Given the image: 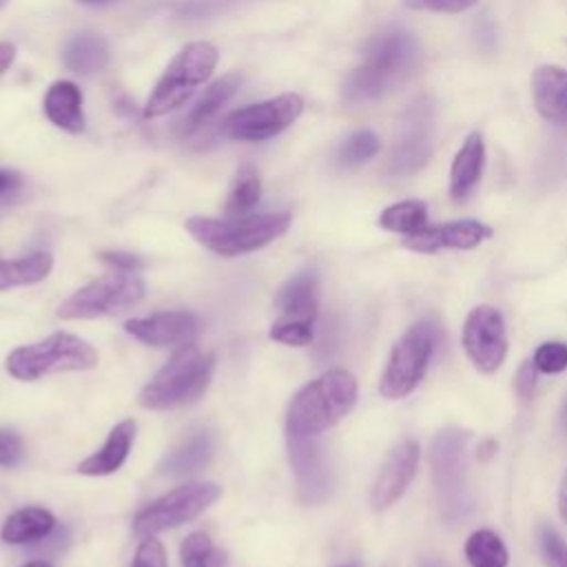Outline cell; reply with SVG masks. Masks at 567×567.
<instances>
[{
	"label": "cell",
	"mask_w": 567,
	"mask_h": 567,
	"mask_svg": "<svg viewBox=\"0 0 567 567\" xmlns=\"http://www.w3.org/2000/svg\"><path fill=\"white\" fill-rule=\"evenodd\" d=\"M419 64V44L403 29H385L368 40L363 62L346 78L343 97L348 102H370L383 97L403 82Z\"/></svg>",
	"instance_id": "obj_1"
},
{
	"label": "cell",
	"mask_w": 567,
	"mask_h": 567,
	"mask_svg": "<svg viewBox=\"0 0 567 567\" xmlns=\"http://www.w3.org/2000/svg\"><path fill=\"white\" fill-rule=\"evenodd\" d=\"M359 385L348 370H328L306 383L290 401L286 434L317 436L337 425L357 403Z\"/></svg>",
	"instance_id": "obj_2"
},
{
	"label": "cell",
	"mask_w": 567,
	"mask_h": 567,
	"mask_svg": "<svg viewBox=\"0 0 567 567\" xmlns=\"http://www.w3.org/2000/svg\"><path fill=\"white\" fill-rule=\"evenodd\" d=\"M188 235L221 257H237L264 248L279 239L288 226V213H261V215H237V217H188Z\"/></svg>",
	"instance_id": "obj_3"
},
{
	"label": "cell",
	"mask_w": 567,
	"mask_h": 567,
	"mask_svg": "<svg viewBox=\"0 0 567 567\" xmlns=\"http://www.w3.org/2000/svg\"><path fill=\"white\" fill-rule=\"evenodd\" d=\"M215 354L199 350L193 341L179 346L168 363L144 385L140 405L146 410H168L195 401L210 383Z\"/></svg>",
	"instance_id": "obj_4"
},
{
	"label": "cell",
	"mask_w": 567,
	"mask_h": 567,
	"mask_svg": "<svg viewBox=\"0 0 567 567\" xmlns=\"http://www.w3.org/2000/svg\"><path fill=\"white\" fill-rule=\"evenodd\" d=\"M467 441L470 434L458 427L441 430L430 443V467L439 509L445 520L454 523L472 512L467 487Z\"/></svg>",
	"instance_id": "obj_5"
},
{
	"label": "cell",
	"mask_w": 567,
	"mask_h": 567,
	"mask_svg": "<svg viewBox=\"0 0 567 567\" xmlns=\"http://www.w3.org/2000/svg\"><path fill=\"white\" fill-rule=\"evenodd\" d=\"M217 58L219 55L215 44L206 40H195L182 47V51L171 60V64L153 86L144 104V117L153 120L179 109L193 95V91L213 75Z\"/></svg>",
	"instance_id": "obj_6"
},
{
	"label": "cell",
	"mask_w": 567,
	"mask_h": 567,
	"mask_svg": "<svg viewBox=\"0 0 567 567\" xmlns=\"http://www.w3.org/2000/svg\"><path fill=\"white\" fill-rule=\"evenodd\" d=\"M97 350L71 332H53L42 341L20 346L7 357V372L20 381H35L51 372L91 370L97 365Z\"/></svg>",
	"instance_id": "obj_7"
},
{
	"label": "cell",
	"mask_w": 567,
	"mask_h": 567,
	"mask_svg": "<svg viewBox=\"0 0 567 567\" xmlns=\"http://www.w3.org/2000/svg\"><path fill=\"white\" fill-rule=\"evenodd\" d=\"M439 341V323L434 319H421L396 341L388 365L381 374L379 392L385 399L408 396L425 374L430 357Z\"/></svg>",
	"instance_id": "obj_8"
},
{
	"label": "cell",
	"mask_w": 567,
	"mask_h": 567,
	"mask_svg": "<svg viewBox=\"0 0 567 567\" xmlns=\"http://www.w3.org/2000/svg\"><path fill=\"white\" fill-rule=\"evenodd\" d=\"M219 494L221 487L217 483L199 481L179 485L148 503L144 509H140L133 518V532L135 536L146 538L171 527L184 525L197 518L206 507H210L219 498Z\"/></svg>",
	"instance_id": "obj_9"
},
{
	"label": "cell",
	"mask_w": 567,
	"mask_h": 567,
	"mask_svg": "<svg viewBox=\"0 0 567 567\" xmlns=\"http://www.w3.org/2000/svg\"><path fill=\"white\" fill-rule=\"evenodd\" d=\"M144 297V281L135 272H120L100 277L58 306L60 319H95L122 312Z\"/></svg>",
	"instance_id": "obj_10"
},
{
	"label": "cell",
	"mask_w": 567,
	"mask_h": 567,
	"mask_svg": "<svg viewBox=\"0 0 567 567\" xmlns=\"http://www.w3.org/2000/svg\"><path fill=\"white\" fill-rule=\"evenodd\" d=\"M303 111V100L297 93H284L259 104H248L233 111L221 122V133L237 142H264L286 131Z\"/></svg>",
	"instance_id": "obj_11"
},
{
	"label": "cell",
	"mask_w": 567,
	"mask_h": 567,
	"mask_svg": "<svg viewBox=\"0 0 567 567\" xmlns=\"http://www.w3.org/2000/svg\"><path fill=\"white\" fill-rule=\"evenodd\" d=\"M434 148V113L425 97L412 102L401 120V131L392 148L388 171L405 175L419 171Z\"/></svg>",
	"instance_id": "obj_12"
},
{
	"label": "cell",
	"mask_w": 567,
	"mask_h": 567,
	"mask_svg": "<svg viewBox=\"0 0 567 567\" xmlns=\"http://www.w3.org/2000/svg\"><path fill=\"white\" fill-rule=\"evenodd\" d=\"M463 346L481 372L501 368L507 354V332L503 315L492 306H476L463 326Z\"/></svg>",
	"instance_id": "obj_13"
},
{
	"label": "cell",
	"mask_w": 567,
	"mask_h": 567,
	"mask_svg": "<svg viewBox=\"0 0 567 567\" xmlns=\"http://www.w3.org/2000/svg\"><path fill=\"white\" fill-rule=\"evenodd\" d=\"M288 458L295 474L299 503H323L332 492V474L317 436L288 434Z\"/></svg>",
	"instance_id": "obj_14"
},
{
	"label": "cell",
	"mask_w": 567,
	"mask_h": 567,
	"mask_svg": "<svg viewBox=\"0 0 567 567\" xmlns=\"http://www.w3.org/2000/svg\"><path fill=\"white\" fill-rule=\"evenodd\" d=\"M419 458H421V447L412 439L401 441L388 452L370 492V505L377 512L394 505L403 496V492L408 489L410 481L416 474Z\"/></svg>",
	"instance_id": "obj_15"
},
{
	"label": "cell",
	"mask_w": 567,
	"mask_h": 567,
	"mask_svg": "<svg viewBox=\"0 0 567 567\" xmlns=\"http://www.w3.org/2000/svg\"><path fill=\"white\" fill-rule=\"evenodd\" d=\"M124 330L146 346H184L197 337L199 319L188 310H171L151 317L128 319L124 323Z\"/></svg>",
	"instance_id": "obj_16"
},
{
	"label": "cell",
	"mask_w": 567,
	"mask_h": 567,
	"mask_svg": "<svg viewBox=\"0 0 567 567\" xmlns=\"http://www.w3.org/2000/svg\"><path fill=\"white\" fill-rule=\"evenodd\" d=\"M489 235H492L489 226L476 219H461L443 226H425L423 230L408 235L403 246L416 252H436L441 248L470 250L481 241H485Z\"/></svg>",
	"instance_id": "obj_17"
},
{
	"label": "cell",
	"mask_w": 567,
	"mask_h": 567,
	"mask_svg": "<svg viewBox=\"0 0 567 567\" xmlns=\"http://www.w3.org/2000/svg\"><path fill=\"white\" fill-rule=\"evenodd\" d=\"M536 111L556 124H567V69L540 64L532 75Z\"/></svg>",
	"instance_id": "obj_18"
},
{
	"label": "cell",
	"mask_w": 567,
	"mask_h": 567,
	"mask_svg": "<svg viewBox=\"0 0 567 567\" xmlns=\"http://www.w3.org/2000/svg\"><path fill=\"white\" fill-rule=\"evenodd\" d=\"M215 452V436L206 427L188 432L162 461L159 472L168 476H190L204 470Z\"/></svg>",
	"instance_id": "obj_19"
},
{
	"label": "cell",
	"mask_w": 567,
	"mask_h": 567,
	"mask_svg": "<svg viewBox=\"0 0 567 567\" xmlns=\"http://www.w3.org/2000/svg\"><path fill=\"white\" fill-rule=\"evenodd\" d=\"M485 166V142L478 131H472L456 151L450 168V195L454 202H463L478 184Z\"/></svg>",
	"instance_id": "obj_20"
},
{
	"label": "cell",
	"mask_w": 567,
	"mask_h": 567,
	"mask_svg": "<svg viewBox=\"0 0 567 567\" xmlns=\"http://www.w3.org/2000/svg\"><path fill=\"white\" fill-rule=\"evenodd\" d=\"M135 427L137 425L133 419L117 423L109 432L104 445L97 452H93L91 456H86L84 461H80L78 472L84 476H106V474H113L115 470H120L131 452L133 441H135Z\"/></svg>",
	"instance_id": "obj_21"
},
{
	"label": "cell",
	"mask_w": 567,
	"mask_h": 567,
	"mask_svg": "<svg viewBox=\"0 0 567 567\" xmlns=\"http://www.w3.org/2000/svg\"><path fill=\"white\" fill-rule=\"evenodd\" d=\"M44 115L49 117L51 124L66 133H82L84 131V113H82V91L78 84L69 80H58L53 82L42 102Z\"/></svg>",
	"instance_id": "obj_22"
},
{
	"label": "cell",
	"mask_w": 567,
	"mask_h": 567,
	"mask_svg": "<svg viewBox=\"0 0 567 567\" xmlns=\"http://www.w3.org/2000/svg\"><path fill=\"white\" fill-rule=\"evenodd\" d=\"M239 84H241L239 73H226L219 80H215L182 117V124H179L182 135H193L199 128H204L221 111V106L237 93Z\"/></svg>",
	"instance_id": "obj_23"
},
{
	"label": "cell",
	"mask_w": 567,
	"mask_h": 567,
	"mask_svg": "<svg viewBox=\"0 0 567 567\" xmlns=\"http://www.w3.org/2000/svg\"><path fill=\"white\" fill-rule=\"evenodd\" d=\"M277 308L288 319L299 321H315L317 308H319V279L315 272H299L292 279H288L277 299Z\"/></svg>",
	"instance_id": "obj_24"
},
{
	"label": "cell",
	"mask_w": 567,
	"mask_h": 567,
	"mask_svg": "<svg viewBox=\"0 0 567 567\" xmlns=\"http://www.w3.org/2000/svg\"><path fill=\"white\" fill-rule=\"evenodd\" d=\"M62 60L69 71L80 73V75H91L100 73L109 60H111V49L109 42L100 33H78L73 35L62 53Z\"/></svg>",
	"instance_id": "obj_25"
},
{
	"label": "cell",
	"mask_w": 567,
	"mask_h": 567,
	"mask_svg": "<svg viewBox=\"0 0 567 567\" xmlns=\"http://www.w3.org/2000/svg\"><path fill=\"white\" fill-rule=\"evenodd\" d=\"M55 516L44 507H22L13 512L2 525V540L9 545H27L42 540L55 529Z\"/></svg>",
	"instance_id": "obj_26"
},
{
	"label": "cell",
	"mask_w": 567,
	"mask_h": 567,
	"mask_svg": "<svg viewBox=\"0 0 567 567\" xmlns=\"http://www.w3.org/2000/svg\"><path fill=\"white\" fill-rule=\"evenodd\" d=\"M53 268L49 252H33L20 259H0V290L42 281Z\"/></svg>",
	"instance_id": "obj_27"
},
{
	"label": "cell",
	"mask_w": 567,
	"mask_h": 567,
	"mask_svg": "<svg viewBox=\"0 0 567 567\" xmlns=\"http://www.w3.org/2000/svg\"><path fill=\"white\" fill-rule=\"evenodd\" d=\"M379 226L401 235H414L427 226V206L419 199L396 202L379 215Z\"/></svg>",
	"instance_id": "obj_28"
},
{
	"label": "cell",
	"mask_w": 567,
	"mask_h": 567,
	"mask_svg": "<svg viewBox=\"0 0 567 567\" xmlns=\"http://www.w3.org/2000/svg\"><path fill=\"white\" fill-rule=\"evenodd\" d=\"M465 556L472 567H507V547L492 529L474 532L465 543Z\"/></svg>",
	"instance_id": "obj_29"
},
{
	"label": "cell",
	"mask_w": 567,
	"mask_h": 567,
	"mask_svg": "<svg viewBox=\"0 0 567 567\" xmlns=\"http://www.w3.org/2000/svg\"><path fill=\"white\" fill-rule=\"evenodd\" d=\"M259 197H261V179L255 168L244 166V168H239V173L233 182V188L226 197L224 210L228 217L246 215L259 202Z\"/></svg>",
	"instance_id": "obj_30"
},
{
	"label": "cell",
	"mask_w": 567,
	"mask_h": 567,
	"mask_svg": "<svg viewBox=\"0 0 567 567\" xmlns=\"http://www.w3.org/2000/svg\"><path fill=\"white\" fill-rule=\"evenodd\" d=\"M182 567H224L226 554L213 545L208 534L193 532L184 538L179 547Z\"/></svg>",
	"instance_id": "obj_31"
},
{
	"label": "cell",
	"mask_w": 567,
	"mask_h": 567,
	"mask_svg": "<svg viewBox=\"0 0 567 567\" xmlns=\"http://www.w3.org/2000/svg\"><path fill=\"white\" fill-rule=\"evenodd\" d=\"M379 148H381L379 137L372 131L363 128V131H357L354 135H350L341 144V148L337 153V162L341 166H359V164L372 159L379 153Z\"/></svg>",
	"instance_id": "obj_32"
},
{
	"label": "cell",
	"mask_w": 567,
	"mask_h": 567,
	"mask_svg": "<svg viewBox=\"0 0 567 567\" xmlns=\"http://www.w3.org/2000/svg\"><path fill=\"white\" fill-rule=\"evenodd\" d=\"M268 337L277 343H286V346H308L315 337L312 332V323L310 321H299V319H288L281 317L270 326Z\"/></svg>",
	"instance_id": "obj_33"
},
{
	"label": "cell",
	"mask_w": 567,
	"mask_h": 567,
	"mask_svg": "<svg viewBox=\"0 0 567 567\" xmlns=\"http://www.w3.org/2000/svg\"><path fill=\"white\" fill-rule=\"evenodd\" d=\"M532 363L538 372L556 374L567 370V343L563 341H545L536 348Z\"/></svg>",
	"instance_id": "obj_34"
},
{
	"label": "cell",
	"mask_w": 567,
	"mask_h": 567,
	"mask_svg": "<svg viewBox=\"0 0 567 567\" xmlns=\"http://www.w3.org/2000/svg\"><path fill=\"white\" fill-rule=\"evenodd\" d=\"M538 540L547 567H567V543L551 525H540Z\"/></svg>",
	"instance_id": "obj_35"
},
{
	"label": "cell",
	"mask_w": 567,
	"mask_h": 567,
	"mask_svg": "<svg viewBox=\"0 0 567 567\" xmlns=\"http://www.w3.org/2000/svg\"><path fill=\"white\" fill-rule=\"evenodd\" d=\"M131 567H166L164 545L155 536L142 538V543L135 549V558Z\"/></svg>",
	"instance_id": "obj_36"
},
{
	"label": "cell",
	"mask_w": 567,
	"mask_h": 567,
	"mask_svg": "<svg viewBox=\"0 0 567 567\" xmlns=\"http://www.w3.org/2000/svg\"><path fill=\"white\" fill-rule=\"evenodd\" d=\"M408 9L434 11V13H461L476 4V0H403Z\"/></svg>",
	"instance_id": "obj_37"
},
{
	"label": "cell",
	"mask_w": 567,
	"mask_h": 567,
	"mask_svg": "<svg viewBox=\"0 0 567 567\" xmlns=\"http://www.w3.org/2000/svg\"><path fill=\"white\" fill-rule=\"evenodd\" d=\"M24 447L22 439L13 430H0V465L2 467H13L22 461Z\"/></svg>",
	"instance_id": "obj_38"
},
{
	"label": "cell",
	"mask_w": 567,
	"mask_h": 567,
	"mask_svg": "<svg viewBox=\"0 0 567 567\" xmlns=\"http://www.w3.org/2000/svg\"><path fill=\"white\" fill-rule=\"evenodd\" d=\"M241 0H186L179 11L188 18H204V16H215L219 11H226L228 7L237 4Z\"/></svg>",
	"instance_id": "obj_39"
},
{
	"label": "cell",
	"mask_w": 567,
	"mask_h": 567,
	"mask_svg": "<svg viewBox=\"0 0 567 567\" xmlns=\"http://www.w3.org/2000/svg\"><path fill=\"white\" fill-rule=\"evenodd\" d=\"M104 264L113 266L117 272H137L144 268V259L133 255V252H124V250H104L97 255Z\"/></svg>",
	"instance_id": "obj_40"
},
{
	"label": "cell",
	"mask_w": 567,
	"mask_h": 567,
	"mask_svg": "<svg viewBox=\"0 0 567 567\" xmlns=\"http://www.w3.org/2000/svg\"><path fill=\"white\" fill-rule=\"evenodd\" d=\"M536 372H538V370H536V365H534L532 361H525V363L518 368L514 385H516V392H518L520 399H529V396L534 394V388H536Z\"/></svg>",
	"instance_id": "obj_41"
},
{
	"label": "cell",
	"mask_w": 567,
	"mask_h": 567,
	"mask_svg": "<svg viewBox=\"0 0 567 567\" xmlns=\"http://www.w3.org/2000/svg\"><path fill=\"white\" fill-rule=\"evenodd\" d=\"M66 545H69V529H66V527H58V525H55V529L42 538V543L38 545V551H42V554H51V551H60V549H64Z\"/></svg>",
	"instance_id": "obj_42"
},
{
	"label": "cell",
	"mask_w": 567,
	"mask_h": 567,
	"mask_svg": "<svg viewBox=\"0 0 567 567\" xmlns=\"http://www.w3.org/2000/svg\"><path fill=\"white\" fill-rule=\"evenodd\" d=\"M13 60H16V47L11 42H0V78L4 75V71H9Z\"/></svg>",
	"instance_id": "obj_43"
},
{
	"label": "cell",
	"mask_w": 567,
	"mask_h": 567,
	"mask_svg": "<svg viewBox=\"0 0 567 567\" xmlns=\"http://www.w3.org/2000/svg\"><path fill=\"white\" fill-rule=\"evenodd\" d=\"M16 186H20V175L13 171H0V195L11 193Z\"/></svg>",
	"instance_id": "obj_44"
},
{
	"label": "cell",
	"mask_w": 567,
	"mask_h": 567,
	"mask_svg": "<svg viewBox=\"0 0 567 567\" xmlns=\"http://www.w3.org/2000/svg\"><path fill=\"white\" fill-rule=\"evenodd\" d=\"M558 507H560V516H563V518H565V523H567V472H565V476H563V481H560Z\"/></svg>",
	"instance_id": "obj_45"
},
{
	"label": "cell",
	"mask_w": 567,
	"mask_h": 567,
	"mask_svg": "<svg viewBox=\"0 0 567 567\" xmlns=\"http://www.w3.org/2000/svg\"><path fill=\"white\" fill-rule=\"evenodd\" d=\"M22 567H53L51 563H44V560H33V563H27Z\"/></svg>",
	"instance_id": "obj_46"
},
{
	"label": "cell",
	"mask_w": 567,
	"mask_h": 567,
	"mask_svg": "<svg viewBox=\"0 0 567 567\" xmlns=\"http://www.w3.org/2000/svg\"><path fill=\"white\" fill-rule=\"evenodd\" d=\"M419 567H445V565H441L439 560H423Z\"/></svg>",
	"instance_id": "obj_47"
},
{
	"label": "cell",
	"mask_w": 567,
	"mask_h": 567,
	"mask_svg": "<svg viewBox=\"0 0 567 567\" xmlns=\"http://www.w3.org/2000/svg\"><path fill=\"white\" fill-rule=\"evenodd\" d=\"M563 423H565V427H567V399H565V403H563Z\"/></svg>",
	"instance_id": "obj_48"
},
{
	"label": "cell",
	"mask_w": 567,
	"mask_h": 567,
	"mask_svg": "<svg viewBox=\"0 0 567 567\" xmlns=\"http://www.w3.org/2000/svg\"><path fill=\"white\" fill-rule=\"evenodd\" d=\"M82 4H100V2H106V0H78Z\"/></svg>",
	"instance_id": "obj_49"
},
{
	"label": "cell",
	"mask_w": 567,
	"mask_h": 567,
	"mask_svg": "<svg viewBox=\"0 0 567 567\" xmlns=\"http://www.w3.org/2000/svg\"><path fill=\"white\" fill-rule=\"evenodd\" d=\"M4 4H7V0H0V9H2V7H4Z\"/></svg>",
	"instance_id": "obj_50"
}]
</instances>
